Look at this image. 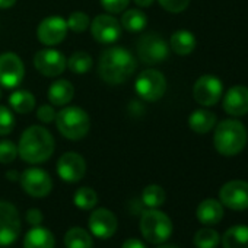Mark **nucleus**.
Instances as JSON below:
<instances>
[{"instance_id": "obj_1", "label": "nucleus", "mask_w": 248, "mask_h": 248, "mask_svg": "<svg viewBox=\"0 0 248 248\" xmlns=\"http://www.w3.org/2000/svg\"><path fill=\"white\" fill-rule=\"evenodd\" d=\"M138 69L135 56L124 47H111L102 51L98 60V73L108 85H121Z\"/></svg>"}, {"instance_id": "obj_2", "label": "nucleus", "mask_w": 248, "mask_h": 248, "mask_svg": "<svg viewBox=\"0 0 248 248\" xmlns=\"http://www.w3.org/2000/svg\"><path fill=\"white\" fill-rule=\"evenodd\" d=\"M54 138L43 126L28 127L19 139L18 155L28 164H43L54 154Z\"/></svg>"}, {"instance_id": "obj_3", "label": "nucleus", "mask_w": 248, "mask_h": 248, "mask_svg": "<svg viewBox=\"0 0 248 248\" xmlns=\"http://www.w3.org/2000/svg\"><path fill=\"white\" fill-rule=\"evenodd\" d=\"M215 149L223 156L238 155L247 145V129L238 120H222L213 135Z\"/></svg>"}, {"instance_id": "obj_4", "label": "nucleus", "mask_w": 248, "mask_h": 248, "mask_svg": "<svg viewBox=\"0 0 248 248\" xmlns=\"http://www.w3.org/2000/svg\"><path fill=\"white\" fill-rule=\"evenodd\" d=\"M54 121L60 135L73 142L83 139L91 129V118L88 112L76 105L62 108L56 114Z\"/></svg>"}, {"instance_id": "obj_5", "label": "nucleus", "mask_w": 248, "mask_h": 248, "mask_svg": "<svg viewBox=\"0 0 248 248\" xmlns=\"http://www.w3.org/2000/svg\"><path fill=\"white\" fill-rule=\"evenodd\" d=\"M139 226L143 238L152 244H162L172 233L171 219L168 217V215L156 209L145 210L140 217Z\"/></svg>"}, {"instance_id": "obj_6", "label": "nucleus", "mask_w": 248, "mask_h": 248, "mask_svg": "<svg viewBox=\"0 0 248 248\" xmlns=\"http://www.w3.org/2000/svg\"><path fill=\"white\" fill-rule=\"evenodd\" d=\"M135 88L142 99L148 102H155L165 95L167 79L159 70L146 69L138 76Z\"/></svg>"}, {"instance_id": "obj_7", "label": "nucleus", "mask_w": 248, "mask_h": 248, "mask_svg": "<svg viewBox=\"0 0 248 248\" xmlns=\"http://www.w3.org/2000/svg\"><path fill=\"white\" fill-rule=\"evenodd\" d=\"M138 56L145 64H158L168 59L170 46L158 34H146L138 41Z\"/></svg>"}, {"instance_id": "obj_8", "label": "nucleus", "mask_w": 248, "mask_h": 248, "mask_svg": "<svg viewBox=\"0 0 248 248\" xmlns=\"http://www.w3.org/2000/svg\"><path fill=\"white\" fill-rule=\"evenodd\" d=\"M21 233V216L9 202H0V247L14 244Z\"/></svg>"}, {"instance_id": "obj_9", "label": "nucleus", "mask_w": 248, "mask_h": 248, "mask_svg": "<svg viewBox=\"0 0 248 248\" xmlns=\"http://www.w3.org/2000/svg\"><path fill=\"white\" fill-rule=\"evenodd\" d=\"M19 183L22 190L30 194L31 197H46L50 194L53 188V180L48 172H46L41 168H28L25 170L21 177Z\"/></svg>"}, {"instance_id": "obj_10", "label": "nucleus", "mask_w": 248, "mask_h": 248, "mask_svg": "<svg viewBox=\"0 0 248 248\" xmlns=\"http://www.w3.org/2000/svg\"><path fill=\"white\" fill-rule=\"evenodd\" d=\"M25 78V66L15 53L0 54V86L14 89L22 83Z\"/></svg>"}, {"instance_id": "obj_11", "label": "nucleus", "mask_w": 248, "mask_h": 248, "mask_svg": "<svg viewBox=\"0 0 248 248\" xmlns=\"http://www.w3.org/2000/svg\"><path fill=\"white\" fill-rule=\"evenodd\" d=\"M223 93L222 80L213 75L200 76L193 86V96L197 104L203 107H212L217 104Z\"/></svg>"}, {"instance_id": "obj_12", "label": "nucleus", "mask_w": 248, "mask_h": 248, "mask_svg": "<svg viewBox=\"0 0 248 248\" xmlns=\"http://www.w3.org/2000/svg\"><path fill=\"white\" fill-rule=\"evenodd\" d=\"M66 63L67 59L64 54L54 48H43L34 56V67L47 78L60 76L66 70Z\"/></svg>"}, {"instance_id": "obj_13", "label": "nucleus", "mask_w": 248, "mask_h": 248, "mask_svg": "<svg viewBox=\"0 0 248 248\" xmlns=\"http://www.w3.org/2000/svg\"><path fill=\"white\" fill-rule=\"evenodd\" d=\"M67 22L62 16H48L37 28V38L47 47H54L64 41L67 35Z\"/></svg>"}, {"instance_id": "obj_14", "label": "nucleus", "mask_w": 248, "mask_h": 248, "mask_svg": "<svg viewBox=\"0 0 248 248\" xmlns=\"http://www.w3.org/2000/svg\"><path fill=\"white\" fill-rule=\"evenodd\" d=\"M89 27L93 40L99 44H112L121 37V24L108 14L95 16Z\"/></svg>"}, {"instance_id": "obj_15", "label": "nucleus", "mask_w": 248, "mask_h": 248, "mask_svg": "<svg viewBox=\"0 0 248 248\" xmlns=\"http://www.w3.org/2000/svg\"><path fill=\"white\" fill-rule=\"evenodd\" d=\"M219 197L223 206L232 210H245L248 209V183L241 180L229 181L220 188Z\"/></svg>"}, {"instance_id": "obj_16", "label": "nucleus", "mask_w": 248, "mask_h": 248, "mask_svg": "<svg viewBox=\"0 0 248 248\" xmlns=\"http://www.w3.org/2000/svg\"><path fill=\"white\" fill-rule=\"evenodd\" d=\"M86 161L76 152H66L57 161V174L66 183H78L85 177Z\"/></svg>"}, {"instance_id": "obj_17", "label": "nucleus", "mask_w": 248, "mask_h": 248, "mask_svg": "<svg viewBox=\"0 0 248 248\" xmlns=\"http://www.w3.org/2000/svg\"><path fill=\"white\" fill-rule=\"evenodd\" d=\"M118 228V220L115 215L104 207L95 209L89 216V229L91 232L101 239L111 238Z\"/></svg>"}, {"instance_id": "obj_18", "label": "nucleus", "mask_w": 248, "mask_h": 248, "mask_svg": "<svg viewBox=\"0 0 248 248\" xmlns=\"http://www.w3.org/2000/svg\"><path fill=\"white\" fill-rule=\"evenodd\" d=\"M223 109L233 117L248 114V88L242 85L229 88L223 98Z\"/></svg>"}, {"instance_id": "obj_19", "label": "nucleus", "mask_w": 248, "mask_h": 248, "mask_svg": "<svg viewBox=\"0 0 248 248\" xmlns=\"http://www.w3.org/2000/svg\"><path fill=\"white\" fill-rule=\"evenodd\" d=\"M47 96H48V101L51 105L64 107L73 99L75 88L67 79H60L50 85V88L47 91Z\"/></svg>"}, {"instance_id": "obj_20", "label": "nucleus", "mask_w": 248, "mask_h": 248, "mask_svg": "<svg viewBox=\"0 0 248 248\" xmlns=\"http://www.w3.org/2000/svg\"><path fill=\"white\" fill-rule=\"evenodd\" d=\"M56 241L51 231L40 225L30 229L24 239V248H54Z\"/></svg>"}, {"instance_id": "obj_21", "label": "nucleus", "mask_w": 248, "mask_h": 248, "mask_svg": "<svg viewBox=\"0 0 248 248\" xmlns=\"http://www.w3.org/2000/svg\"><path fill=\"white\" fill-rule=\"evenodd\" d=\"M196 215H197V219L203 225H215L220 222L223 217L222 203H219L215 199H206L199 204Z\"/></svg>"}, {"instance_id": "obj_22", "label": "nucleus", "mask_w": 248, "mask_h": 248, "mask_svg": "<svg viewBox=\"0 0 248 248\" xmlns=\"http://www.w3.org/2000/svg\"><path fill=\"white\" fill-rule=\"evenodd\" d=\"M188 126L193 132L204 135L216 126V115L204 108L196 109L188 117Z\"/></svg>"}, {"instance_id": "obj_23", "label": "nucleus", "mask_w": 248, "mask_h": 248, "mask_svg": "<svg viewBox=\"0 0 248 248\" xmlns=\"http://www.w3.org/2000/svg\"><path fill=\"white\" fill-rule=\"evenodd\" d=\"M170 47L174 53H177L180 56H187V54L193 53L196 48V37L193 32H190L187 30L175 31L171 35Z\"/></svg>"}, {"instance_id": "obj_24", "label": "nucleus", "mask_w": 248, "mask_h": 248, "mask_svg": "<svg viewBox=\"0 0 248 248\" xmlns=\"http://www.w3.org/2000/svg\"><path fill=\"white\" fill-rule=\"evenodd\" d=\"M223 248H248V226L236 225L229 228L222 238Z\"/></svg>"}, {"instance_id": "obj_25", "label": "nucleus", "mask_w": 248, "mask_h": 248, "mask_svg": "<svg viewBox=\"0 0 248 248\" xmlns=\"http://www.w3.org/2000/svg\"><path fill=\"white\" fill-rule=\"evenodd\" d=\"M9 105L18 114H28L35 108V96L32 92H30L27 89L15 91L9 96Z\"/></svg>"}, {"instance_id": "obj_26", "label": "nucleus", "mask_w": 248, "mask_h": 248, "mask_svg": "<svg viewBox=\"0 0 248 248\" xmlns=\"http://www.w3.org/2000/svg\"><path fill=\"white\" fill-rule=\"evenodd\" d=\"M121 28L130 32H140L148 25V16L139 9H127L121 15Z\"/></svg>"}, {"instance_id": "obj_27", "label": "nucleus", "mask_w": 248, "mask_h": 248, "mask_svg": "<svg viewBox=\"0 0 248 248\" xmlns=\"http://www.w3.org/2000/svg\"><path fill=\"white\" fill-rule=\"evenodd\" d=\"M64 245L66 248H93V241L88 231L73 226L64 235Z\"/></svg>"}, {"instance_id": "obj_28", "label": "nucleus", "mask_w": 248, "mask_h": 248, "mask_svg": "<svg viewBox=\"0 0 248 248\" xmlns=\"http://www.w3.org/2000/svg\"><path fill=\"white\" fill-rule=\"evenodd\" d=\"M93 66V59L86 51H75L66 63V67L75 75H85Z\"/></svg>"}, {"instance_id": "obj_29", "label": "nucleus", "mask_w": 248, "mask_h": 248, "mask_svg": "<svg viewBox=\"0 0 248 248\" xmlns=\"http://www.w3.org/2000/svg\"><path fill=\"white\" fill-rule=\"evenodd\" d=\"M165 199H167L165 190L158 184H151V186L145 187V190L142 193V202L149 209H156V207L162 206L165 203Z\"/></svg>"}, {"instance_id": "obj_30", "label": "nucleus", "mask_w": 248, "mask_h": 248, "mask_svg": "<svg viewBox=\"0 0 248 248\" xmlns=\"http://www.w3.org/2000/svg\"><path fill=\"white\" fill-rule=\"evenodd\" d=\"M73 202H75L78 209H80V210H91L98 203V194L91 187H80L75 193Z\"/></svg>"}, {"instance_id": "obj_31", "label": "nucleus", "mask_w": 248, "mask_h": 248, "mask_svg": "<svg viewBox=\"0 0 248 248\" xmlns=\"http://www.w3.org/2000/svg\"><path fill=\"white\" fill-rule=\"evenodd\" d=\"M220 241L217 231L210 228L199 229L194 235V245L197 248H216Z\"/></svg>"}, {"instance_id": "obj_32", "label": "nucleus", "mask_w": 248, "mask_h": 248, "mask_svg": "<svg viewBox=\"0 0 248 248\" xmlns=\"http://www.w3.org/2000/svg\"><path fill=\"white\" fill-rule=\"evenodd\" d=\"M67 28L72 30L73 32H83L88 30L91 21H89V16L85 14V12H80V11H76V12H72L67 18Z\"/></svg>"}, {"instance_id": "obj_33", "label": "nucleus", "mask_w": 248, "mask_h": 248, "mask_svg": "<svg viewBox=\"0 0 248 248\" xmlns=\"http://www.w3.org/2000/svg\"><path fill=\"white\" fill-rule=\"evenodd\" d=\"M15 129V117L14 112L8 108L0 105V136H8Z\"/></svg>"}, {"instance_id": "obj_34", "label": "nucleus", "mask_w": 248, "mask_h": 248, "mask_svg": "<svg viewBox=\"0 0 248 248\" xmlns=\"http://www.w3.org/2000/svg\"><path fill=\"white\" fill-rule=\"evenodd\" d=\"M18 156V146L12 140H0V164H11Z\"/></svg>"}, {"instance_id": "obj_35", "label": "nucleus", "mask_w": 248, "mask_h": 248, "mask_svg": "<svg viewBox=\"0 0 248 248\" xmlns=\"http://www.w3.org/2000/svg\"><path fill=\"white\" fill-rule=\"evenodd\" d=\"M158 3L170 14H180L190 5V0H158Z\"/></svg>"}, {"instance_id": "obj_36", "label": "nucleus", "mask_w": 248, "mask_h": 248, "mask_svg": "<svg viewBox=\"0 0 248 248\" xmlns=\"http://www.w3.org/2000/svg\"><path fill=\"white\" fill-rule=\"evenodd\" d=\"M130 0H101V6L108 14H121L127 9Z\"/></svg>"}, {"instance_id": "obj_37", "label": "nucleus", "mask_w": 248, "mask_h": 248, "mask_svg": "<svg viewBox=\"0 0 248 248\" xmlns=\"http://www.w3.org/2000/svg\"><path fill=\"white\" fill-rule=\"evenodd\" d=\"M56 109L51 107V105H48V104H43L41 107H38V109H37V117H38V120L41 121V123H46V124H48V123H53L54 120H56Z\"/></svg>"}, {"instance_id": "obj_38", "label": "nucleus", "mask_w": 248, "mask_h": 248, "mask_svg": "<svg viewBox=\"0 0 248 248\" xmlns=\"http://www.w3.org/2000/svg\"><path fill=\"white\" fill-rule=\"evenodd\" d=\"M43 219H44V216H43V213H41L40 209H30V210L27 212V220H28V223H31L32 226L40 225V223L43 222Z\"/></svg>"}, {"instance_id": "obj_39", "label": "nucleus", "mask_w": 248, "mask_h": 248, "mask_svg": "<svg viewBox=\"0 0 248 248\" xmlns=\"http://www.w3.org/2000/svg\"><path fill=\"white\" fill-rule=\"evenodd\" d=\"M121 248H146V245L140 239L132 238V239H127L126 242H124Z\"/></svg>"}, {"instance_id": "obj_40", "label": "nucleus", "mask_w": 248, "mask_h": 248, "mask_svg": "<svg viewBox=\"0 0 248 248\" xmlns=\"http://www.w3.org/2000/svg\"><path fill=\"white\" fill-rule=\"evenodd\" d=\"M16 3V0H0V9H9Z\"/></svg>"}, {"instance_id": "obj_41", "label": "nucleus", "mask_w": 248, "mask_h": 248, "mask_svg": "<svg viewBox=\"0 0 248 248\" xmlns=\"http://www.w3.org/2000/svg\"><path fill=\"white\" fill-rule=\"evenodd\" d=\"M155 0H135V3L139 6V8H149L154 5Z\"/></svg>"}, {"instance_id": "obj_42", "label": "nucleus", "mask_w": 248, "mask_h": 248, "mask_svg": "<svg viewBox=\"0 0 248 248\" xmlns=\"http://www.w3.org/2000/svg\"><path fill=\"white\" fill-rule=\"evenodd\" d=\"M6 177H8L9 180H14V181H19V177H21V174H18L16 171H8Z\"/></svg>"}, {"instance_id": "obj_43", "label": "nucleus", "mask_w": 248, "mask_h": 248, "mask_svg": "<svg viewBox=\"0 0 248 248\" xmlns=\"http://www.w3.org/2000/svg\"><path fill=\"white\" fill-rule=\"evenodd\" d=\"M158 248H178L177 245H171V244H165V245H161Z\"/></svg>"}, {"instance_id": "obj_44", "label": "nucleus", "mask_w": 248, "mask_h": 248, "mask_svg": "<svg viewBox=\"0 0 248 248\" xmlns=\"http://www.w3.org/2000/svg\"><path fill=\"white\" fill-rule=\"evenodd\" d=\"M0 96H2V91H0Z\"/></svg>"}]
</instances>
